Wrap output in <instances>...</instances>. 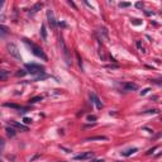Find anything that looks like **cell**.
<instances>
[{
  "label": "cell",
  "mask_w": 162,
  "mask_h": 162,
  "mask_svg": "<svg viewBox=\"0 0 162 162\" xmlns=\"http://www.w3.org/2000/svg\"><path fill=\"white\" fill-rule=\"evenodd\" d=\"M138 19H132V23H134V24H137V25H139L140 24V22H137Z\"/></svg>",
  "instance_id": "24"
},
{
  "label": "cell",
  "mask_w": 162,
  "mask_h": 162,
  "mask_svg": "<svg viewBox=\"0 0 162 162\" xmlns=\"http://www.w3.org/2000/svg\"><path fill=\"white\" fill-rule=\"evenodd\" d=\"M27 72L23 71V70H19V72H16V76H24Z\"/></svg>",
  "instance_id": "19"
},
{
  "label": "cell",
  "mask_w": 162,
  "mask_h": 162,
  "mask_svg": "<svg viewBox=\"0 0 162 162\" xmlns=\"http://www.w3.org/2000/svg\"><path fill=\"white\" fill-rule=\"evenodd\" d=\"M6 49H8V53H9L11 57H14L15 59H18V61L22 59V56H20V52H19L18 47H16L14 43H8L6 44Z\"/></svg>",
  "instance_id": "3"
},
{
  "label": "cell",
  "mask_w": 162,
  "mask_h": 162,
  "mask_svg": "<svg viewBox=\"0 0 162 162\" xmlns=\"http://www.w3.org/2000/svg\"><path fill=\"white\" fill-rule=\"evenodd\" d=\"M5 130H6V134L9 135V137H14L15 135V129L13 127H6Z\"/></svg>",
  "instance_id": "9"
},
{
  "label": "cell",
  "mask_w": 162,
  "mask_h": 162,
  "mask_svg": "<svg viewBox=\"0 0 162 162\" xmlns=\"http://www.w3.org/2000/svg\"><path fill=\"white\" fill-rule=\"evenodd\" d=\"M25 124H31L32 123V119H29V118H24V120H23Z\"/></svg>",
  "instance_id": "20"
},
{
  "label": "cell",
  "mask_w": 162,
  "mask_h": 162,
  "mask_svg": "<svg viewBox=\"0 0 162 162\" xmlns=\"http://www.w3.org/2000/svg\"><path fill=\"white\" fill-rule=\"evenodd\" d=\"M137 151H138L137 148H132V150H127L124 152H122V155L123 156H129V155H132V153H134V152H137Z\"/></svg>",
  "instance_id": "11"
},
{
  "label": "cell",
  "mask_w": 162,
  "mask_h": 162,
  "mask_svg": "<svg viewBox=\"0 0 162 162\" xmlns=\"http://www.w3.org/2000/svg\"><path fill=\"white\" fill-rule=\"evenodd\" d=\"M92 157H94V153L92 152H85V153H81V155L75 156V160L76 161H84V160L92 158Z\"/></svg>",
  "instance_id": "5"
},
{
  "label": "cell",
  "mask_w": 162,
  "mask_h": 162,
  "mask_svg": "<svg viewBox=\"0 0 162 162\" xmlns=\"http://www.w3.org/2000/svg\"><path fill=\"white\" fill-rule=\"evenodd\" d=\"M130 6V3H120L119 4V8H128Z\"/></svg>",
  "instance_id": "17"
},
{
  "label": "cell",
  "mask_w": 162,
  "mask_h": 162,
  "mask_svg": "<svg viewBox=\"0 0 162 162\" xmlns=\"http://www.w3.org/2000/svg\"><path fill=\"white\" fill-rule=\"evenodd\" d=\"M39 100H42V96H36V97H33V99H31L29 101H31V103H37V101H39Z\"/></svg>",
  "instance_id": "15"
},
{
  "label": "cell",
  "mask_w": 162,
  "mask_h": 162,
  "mask_svg": "<svg viewBox=\"0 0 162 162\" xmlns=\"http://www.w3.org/2000/svg\"><path fill=\"white\" fill-rule=\"evenodd\" d=\"M4 105H5V106H10V108H15V109H20V106L15 105V104H9V103H5Z\"/></svg>",
  "instance_id": "16"
},
{
  "label": "cell",
  "mask_w": 162,
  "mask_h": 162,
  "mask_svg": "<svg viewBox=\"0 0 162 162\" xmlns=\"http://www.w3.org/2000/svg\"><path fill=\"white\" fill-rule=\"evenodd\" d=\"M41 8H42V3H38V4H36V5H34V8H33V13H34V11H37L38 9H41Z\"/></svg>",
  "instance_id": "14"
},
{
  "label": "cell",
  "mask_w": 162,
  "mask_h": 162,
  "mask_svg": "<svg viewBox=\"0 0 162 162\" xmlns=\"http://www.w3.org/2000/svg\"><path fill=\"white\" fill-rule=\"evenodd\" d=\"M135 6H137V8H142L143 4H142V3H137V4H135Z\"/></svg>",
  "instance_id": "26"
},
{
  "label": "cell",
  "mask_w": 162,
  "mask_h": 162,
  "mask_svg": "<svg viewBox=\"0 0 162 162\" xmlns=\"http://www.w3.org/2000/svg\"><path fill=\"white\" fill-rule=\"evenodd\" d=\"M11 124H13V127L18 128V129H22V130H28V128H27V127H24V125H22V124H19V123H16V122H13Z\"/></svg>",
  "instance_id": "10"
},
{
  "label": "cell",
  "mask_w": 162,
  "mask_h": 162,
  "mask_svg": "<svg viewBox=\"0 0 162 162\" xmlns=\"http://www.w3.org/2000/svg\"><path fill=\"white\" fill-rule=\"evenodd\" d=\"M155 138H156V139L162 138V132H161V133H158V134H156V135H155Z\"/></svg>",
  "instance_id": "25"
},
{
  "label": "cell",
  "mask_w": 162,
  "mask_h": 162,
  "mask_svg": "<svg viewBox=\"0 0 162 162\" xmlns=\"http://www.w3.org/2000/svg\"><path fill=\"white\" fill-rule=\"evenodd\" d=\"M137 47L140 49V52H144V49H143V47L140 46V42H139V41H137Z\"/></svg>",
  "instance_id": "21"
},
{
  "label": "cell",
  "mask_w": 162,
  "mask_h": 162,
  "mask_svg": "<svg viewBox=\"0 0 162 162\" xmlns=\"http://www.w3.org/2000/svg\"><path fill=\"white\" fill-rule=\"evenodd\" d=\"M108 138L105 135H96V137H90V138H86L87 142H92V140H106Z\"/></svg>",
  "instance_id": "8"
},
{
  "label": "cell",
  "mask_w": 162,
  "mask_h": 162,
  "mask_svg": "<svg viewBox=\"0 0 162 162\" xmlns=\"http://www.w3.org/2000/svg\"><path fill=\"white\" fill-rule=\"evenodd\" d=\"M47 18H48V22H49V24L52 25L53 28L56 27L57 22H56V19H54V15H53V11L52 10H47Z\"/></svg>",
  "instance_id": "6"
},
{
  "label": "cell",
  "mask_w": 162,
  "mask_h": 162,
  "mask_svg": "<svg viewBox=\"0 0 162 162\" xmlns=\"http://www.w3.org/2000/svg\"><path fill=\"white\" fill-rule=\"evenodd\" d=\"M0 29H1V34H3V36H5L6 33H8V29L4 27V25H1V27H0Z\"/></svg>",
  "instance_id": "18"
},
{
  "label": "cell",
  "mask_w": 162,
  "mask_h": 162,
  "mask_svg": "<svg viewBox=\"0 0 162 162\" xmlns=\"http://www.w3.org/2000/svg\"><path fill=\"white\" fill-rule=\"evenodd\" d=\"M23 42H24V43L29 47V48H31L32 53L34 54V56H37L38 58H42V59H43V61H47V56H46V53L43 52V49H42L41 47H38L37 44L32 43V42H29L28 39H23Z\"/></svg>",
  "instance_id": "1"
},
{
  "label": "cell",
  "mask_w": 162,
  "mask_h": 162,
  "mask_svg": "<svg viewBox=\"0 0 162 162\" xmlns=\"http://www.w3.org/2000/svg\"><path fill=\"white\" fill-rule=\"evenodd\" d=\"M90 97H91V100L94 101V104L96 105V108H97V109H101V108H103V104H101L100 99L95 95V94H90Z\"/></svg>",
  "instance_id": "7"
},
{
  "label": "cell",
  "mask_w": 162,
  "mask_h": 162,
  "mask_svg": "<svg viewBox=\"0 0 162 162\" xmlns=\"http://www.w3.org/2000/svg\"><path fill=\"white\" fill-rule=\"evenodd\" d=\"M90 162H104V160H92Z\"/></svg>",
  "instance_id": "27"
},
{
  "label": "cell",
  "mask_w": 162,
  "mask_h": 162,
  "mask_svg": "<svg viewBox=\"0 0 162 162\" xmlns=\"http://www.w3.org/2000/svg\"><path fill=\"white\" fill-rule=\"evenodd\" d=\"M148 91H150V89H144L143 91H140V95H146V94H147Z\"/></svg>",
  "instance_id": "23"
},
{
  "label": "cell",
  "mask_w": 162,
  "mask_h": 162,
  "mask_svg": "<svg viewBox=\"0 0 162 162\" xmlns=\"http://www.w3.org/2000/svg\"><path fill=\"white\" fill-rule=\"evenodd\" d=\"M0 74H1V81H5L6 77H8V72L5 70H1L0 71Z\"/></svg>",
  "instance_id": "13"
},
{
  "label": "cell",
  "mask_w": 162,
  "mask_h": 162,
  "mask_svg": "<svg viewBox=\"0 0 162 162\" xmlns=\"http://www.w3.org/2000/svg\"><path fill=\"white\" fill-rule=\"evenodd\" d=\"M25 69H27L29 74L32 75H36L37 76V80L41 79V75L44 74V67L41 66V65H37V63H27L25 65Z\"/></svg>",
  "instance_id": "2"
},
{
  "label": "cell",
  "mask_w": 162,
  "mask_h": 162,
  "mask_svg": "<svg viewBox=\"0 0 162 162\" xmlns=\"http://www.w3.org/2000/svg\"><path fill=\"white\" fill-rule=\"evenodd\" d=\"M41 34H42V38H43V41L47 39V32H46V25H42L41 28Z\"/></svg>",
  "instance_id": "12"
},
{
  "label": "cell",
  "mask_w": 162,
  "mask_h": 162,
  "mask_svg": "<svg viewBox=\"0 0 162 162\" xmlns=\"http://www.w3.org/2000/svg\"><path fill=\"white\" fill-rule=\"evenodd\" d=\"M87 120H90V122H91V120H96V117H94V115H89V117H87Z\"/></svg>",
  "instance_id": "22"
},
{
  "label": "cell",
  "mask_w": 162,
  "mask_h": 162,
  "mask_svg": "<svg viewBox=\"0 0 162 162\" xmlns=\"http://www.w3.org/2000/svg\"><path fill=\"white\" fill-rule=\"evenodd\" d=\"M122 89L124 91H134V90H137L138 89V86L135 84H132V82H123Z\"/></svg>",
  "instance_id": "4"
}]
</instances>
